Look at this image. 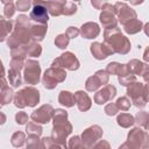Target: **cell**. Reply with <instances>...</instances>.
Here are the masks:
<instances>
[{"label": "cell", "instance_id": "cell-1", "mask_svg": "<svg viewBox=\"0 0 149 149\" xmlns=\"http://www.w3.org/2000/svg\"><path fill=\"white\" fill-rule=\"evenodd\" d=\"M30 41L33 40H31V34H30L29 19L26 15H20L15 21V27H14L12 35L7 40V45L10 49H14L16 47L27 44Z\"/></svg>", "mask_w": 149, "mask_h": 149}, {"label": "cell", "instance_id": "cell-2", "mask_svg": "<svg viewBox=\"0 0 149 149\" xmlns=\"http://www.w3.org/2000/svg\"><path fill=\"white\" fill-rule=\"evenodd\" d=\"M105 42L114 52L120 55H126L130 50V42L129 40L121 34V30L118 27L105 29L104 33Z\"/></svg>", "mask_w": 149, "mask_h": 149}, {"label": "cell", "instance_id": "cell-3", "mask_svg": "<svg viewBox=\"0 0 149 149\" xmlns=\"http://www.w3.org/2000/svg\"><path fill=\"white\" fill-rule=\"evenodd\" d=\"M13 100L15 106L19 108H24L26 106L34 107L40 100V92L33 86L24 87L14 94Z\"/></svg>", "mask_w": 149, "mask_h": 149}, {"label": "cell", "instance_id": "cell-4", "mask_svg": "<svg viewBox=\"0 0 149 149\" xmlns=\"http://www.w3.org/2000/svg\"><path fill=\"white\" fill-rule=\"evenodd\" d=\"M127 95L132 99V102L136 107H144L148 102V87L147 84L142 83H136L134 81L133 84L128 85L127 88Z\"/></svg>", "mask_w": 149, "mask_h": 149}, {"label": "cell", "instance_id": "cell-5", "mask_svg": "<svg viewBox=\"0 0 149 149\" xmlns=\"http://www.w3.org/2000/svg\"><path fill=\"white\" fill-rule=\"evenodd\" d=\"M65 78H66V73L62 68L51 66V68L45 70L43 78H42V83H43L45 88L52 90L57 86L58 83L64 81Z\"/></svg>", "mask_w": 149, "mask_h": 149}, {"label": "cell", "instance_id": "cell-6", "mask_svg": "<svg viewBox=\"0 0 149 149\" xmlns=\"http://www.w3.org/2000/svg\"><path fill=\"white\" fill-rule=\"evenodd\" d=\"M72 132V126L68 121V119L62 120H54V128H52V139L61 144V147H66L65 140L68 135Z\"/></svg>", "mask_w": 149, "mask_h": 149}, {"label": "cell", "instance_id": "cell-7", "mask_svg": "<svg viewBox=\"0 0 149 149\" xmlns=\"http://www.w3.org/2000/svg\"><path fill=\"white\" fill-rule=\"evenodd\" d=\"M41 66L38 62L33 59H26L23 65V80L26 84L35 85L40 80Z\"/></svg>", "mask_w": 149, "mask_h": 149}, {"label": "cell", "instance_id": "cell-8", "mask_svg": "<svg viewBox=\"0 0 149 149\" xmlns=\"http://www.w3.org/2000/svg\"><path fill=\"white\" fill-rule=\"evenodd\" d=\"M133 147V148H147L148 147V133L141 128H134L129 132L127 143L122 144L121 147Z\"/></svg>", "mask_w": 149, "mask_h": 149}, {"label": "cell", "instance_id": "cell-9", "mask_svg": "<svg viewBox=\"0 0 149 149\" xmlns=\"http://www.w3.org/2000/svg\"><path fill=\"white\" fill-rule=\"evenodd\" d=\"M33 9L30 12L29 19L37 23H47L49 20L48 15V8H47V1L44 0H33Z\"/></svg>", "mask_w": 149, "mask_h": 149}, {"label": "cell", "instance_id": "cell-10", "mask_svg": "<svg viewBox=\"0 0 149 149\" xmlns=\"http://www.w3.org/2000/svg\"><path fill=\"white\" fill-rule=\"evenodd\" d=\"M51 65L62 68V69H68L70 71H74L79 68V61L72 52L66 51V52L62 54L59 57H57L56 59H54Z\"/></svg>", "mask_w": 149, "mask_h": 149}, {"label": "cell", "instance_id": "cell-11", "mask_svg": "<svg viewBox=\"0 0 149 149\" xmlns=\"http://www.w3.org/2000/svg\"><path fill=\"white\" fill-rule=\"evenodd\" d=\"M114 14L118 16L120 23L123 26L126 22L133 20V19H136V12L130 8V6L123 3V2H116L114 6Z\"/></svg>", "mask_w": 149, "mask_h": 149}, {"label": "cell", "instance_id": "cell-12", "mask_svg": "<svg viewBox=\"0 0 149 149\" xmlns=\"http://www.w3.org/2000/svg\"><path fill=\"white\" fill-rule=\"evenodd\" d=\"M108 79H109V76L106 72V70H99V71L95 72V74H93L90 78H87L86 84H85V87H86L87 91L94 92L101 85L107 84L108 83Z\"/></svg>", "mask_w": 149, "mask_h": 149}, {"label": "cell", "instance_id": "cell-13", "mask_svg": "<svg viewBox=\"0 0 149 149\" xmlns=\"http://www.w3.org/2000/svg\"><path fill=\"white\" fill-rule=\"evenodd\" d=\"M101 136H102V129L98 125H94V126H91L90 128H87L83 132L81 142H83L84 147L91 148V147L94 146V143L97 141L100 140Z\"/></svg>", "mask_w": 149, "mask_h": 149}, {"label": "cell", "instance_id": "cell-14", "mask_svg": "<svg viewBox=\"0 0 149 149\" xmlns=\"http://www.w3.org/2000/svg\"><path fill=\"white\" fill-rule=\"evenodd\" d=\"M102 12L100 14V22L102 24V27L105 29H109V28H114L118 24V20L116 16L114 14V8L112 5L109 3H104L101 7Z\"/></svg>", "mask_w": 149, "mask_h": 149}, {"label": "cell", "instance_id": "cell-15", "mask_svg": "<svg viewBox=\"0 0 149 149\" xmlns=\"http://www.w3.org/2000/svg\"><path fill=\"white\" fill-rule=\"evenodd\" d=\"M52 112H54V108L51 105H42L40 108H37L31 113L30 118L33 121L37 123H47L51 120Z\"/></svg>", "mask_w": 149, "mask_h": 149}, {"label": "cell", "instance_id": "cell-16", "mask_svg": "<svg viewBox=\"0 0 149 149\" xmlns=\"http://www.w3.org/2000/svg\"><path fill=\"white\" fill-rule=\"evenodd\" d=\"M116 95V88L113 85H106L105 87H102L100 91H98L94 94V102L98 105H102L107 101H111L114 99V97Z\"/></svg>", "mask_w": 149, "mask_h": 149}, {"label": "cell", "instance_id": "cell-17", "mask_svg": "<svg viewBox=\"0 0 149 149\" xmlns=\"http://www.w3.org/2000/svg\"><path fill=\"white\" fill-rule=\"evenodd\" d=\"M91 52L94 56V58L99 59V61L105 59L109 55L114 54V51L106 43H99V42H94L91 44Z\"/></svg>", "mask_w": 149, "mask_h": 149}, {"label": "cell", "instance_id": "cell-18", "mask_svg": "<svg viewBox=\"0 0 149 149\" xmlns=\"http://www.w3.org/2000/svg\"><path fill=\"white\" fill-rule=\"evenodd\" d=\"M127 68H128V71L133 74H140V76H143L144 78V81L147 83L148 81V71H149V68L147 64L137 61V59H132L128 64H126Z\"/></svg>", "mask_w": 149, "mask_h": 149}, {"label": "cell", "instance_id": "cell-19", "mask_svg": "<svg viewBox=\"0 0 149 149\" xmlns=\"http://www.w3.org/2000/svg\"><path fill=\"white\" fill-rule=\"evenodd\" d=\"M74 100H76V104L79 108V111L81 112H86L91 108V105H92V100L91 98L88 97V94L84 91H77L74 93Z\"/></svg>", "mask_w": 149, "mask_h": 149}, {"label": "cell", "instance_id": "cell-20", "mask_svg": "<svg viewBox=\"0 0 149 149\" xmlns=\"http://www.w3.org/2000/svg\"><path fill=\"white\" fill-rule=\"evenodd\" d=\"M79 31L85 38H95L100 33V28L95 22H86L81 26Z\"/></svg>", "mask_w": 149, "mask_h": 149}, {"label": "cell", "instance_id": "cell-21", "mask_svg": "<svg viewBox=\"0 0 149 149\" xmlns=\"http://www.w3.org/2000/svg\"><path fill=\"white\" fill-rule=\"evenodd\" d=\"M48 30L47 23H37L34 26H30V34H31V40L35 42H40L44 38L45 33Z\"/></svg>", "mask_w": 149, "mask_h": 149}, {"label": "cell", "instance_id": "cell-22", "mask_svg": "<svg viewBox=\"0 0 149 149\" xmlns=\"http://www.w3.org/2000/svg\"><path fill=\"white\" fill-rule=\"evenodd\" d=\"M106 72L108 74H116L119 77V76H122V74H125L129 71H128V68H127L126 64H120L118 62H112L107 65Z\"/></svg>", "mask_w": 149, "mask_h": 149}, {"label": "cell", "instance_id": "cell-23", "mask_svg": "<svg viewBox=\"0 0 149 149\" xmlns=\"http://www.w3.org/2000/svg\"><path fill=\"white\" fill-rule=\"evenodd\" d=\"M13 29V22L10 20H6L0 15V42L5 41L8 34Z\"/></svg>", "mask_w": 149, "mask_h": 149}, {"label": "cell", "instance_id": "cell-24", "mask_svg": "<svg viewBox=\"0 0 149 149\" xmlns=\"http://www.w3.org/2000/svg\"><path fill=\"white\" fill-rule=\"evenodd\" d=\"M58 101L65 107H72L76 104L74 100V94L69 92V91H61L58 95Z\"/></svg>", "mask_w": 149, "mask_h": 149}, {"label": "cell", "instance_id": "cell-25", "mask_svg": "<svg viewBox=\"0 0 149 149\" xmlns=\"http://www.w3.org/2000/svg\"><path fill=\"white\" fill-rule=\"evenodd\" d=\"M123 29L127 34H136L142 29V22L137 19H133L123 24Z\"/></svg>", "mask_w": 149, "mask_h": 149}, {"label": "cell", "instance_id": "cell-26", "mask_svg": "<svg viewBox=\"0 0 149 149\" xmlns=\"http://www.w3.org/2000/svg\"><path fill=\"white\" fill-rule=\"evenodd\" d=\"M24 45V49H26V52H27V56H33V57H38L42 52V48L41 45L35 42V41H30L29 43L27 44H23Z\"/></svg>", "mask_w": 149, "mask_h": 149}, {"label": "cell", "instance_id": "cell-27", "mask_svg": "<svg viewBox=\"0 0 149 149\" xmlns=\"http://www.w3.org/2000/svg\"><path fill=\"white\" fill-rule=\"evenodd\" d=\"M116 121H118V125L123 127V128H129L130 126H133L135 123L134 116L132 114H129V113H121L118 116Z\"/></svg>", "mask_w": 149, "mask_h": 149}, {"label": "cell", "instance_id": "cell-28", "mask_svg": "<svg viewBox=\"0 0 149 149\" xmlns=\"http://www.w3.org/2000/svg\"><path fill=\"white\" fill-rule=\"evenodd\" d=\"M47 8H48V12L52 16H59L63 14L64 5L58 3V2H54V1H47Z\"/></svg>", "mask_w": 149, "mask_h": 149}, {"label": "cell", "instance_id": "cell-29", "mask_svg": "<svg viewBox=\"0 0 149 149\" xmlns=\"http://www.w3.org/2000/svg\"><path fill=\"white\" fill-rule=\"evenodd\" d=\"M8 79H9V83L12 84L13 87H19L22 84L21 73H20L19 70L9 69V71H8Z\"/></svg>", "mask_w": 149, "mask_h": 149}, {"label": "cell", "instance_id": "cell-30", "mask_svg": "<svg viewBox=\"0 0 149 149\" xmlns=\"http://www.w3.org/2000/svg\"><path fill=\"white\" fill-rule=\"evenodd\" d=\"M14 98V92L12 88L9 87H6L3 90H1L0 92V105L3 106V105H7L9 104Z\"/></svg>", "mask_w": 149, "mask_h": 149}, {"label": "cell", "instance_id": "cell-31", "mask_svg": "<svg viewBox=\"0 0 149 149\" xmlns=\"http://www.w3.org/2000/svg\"><path fill=\"white\" fill-rule=\"evenodd\" d=\"M134 121L140 126L143 127L146 130L148 129V121H149V114L146 111H141L136 114V118L134 119Z\"/></svg>", "mask_w": 149, "mask_h": 149}, {"label": "cell", "instance_id": "cell-32", "mask_svg": "<svg viewBox=\"0 0 149 149\" xmlns=\"http://www.w3.org/2000/svg\"><path fill=\"white\" fill-rule=\"evenodd\" d=\"M24 140H26L24 133H22V132H16V133H14L13 136H12V144H13L14 147H22V146L24 144Z\"/></svg>", "mask_w": 149, "mask_h": 149}, {"label": "cell", "instance_id": "cell-33", "mask_svg": "<svg viewBox=\"0 0 149 149\" xmlns=\"http://www.w3.org/2000/svg\"><path fill=\"white\" fill-rule=\"evenodd\" d=\"M69 41H70V38H69V36H68L66 34H61V35H58V36L56 37L55 44H56V47H58L59 49H65V48L68 47V44H69Z\"/></svg>", "mask_w": 149, "mask_h": 149}, {"label": "cell", "instance_id": "cell-34", "mask_svg": "<svg viewBox=\"0 0 149 149\" xmlns=\"http://www.w3.org/2000/svg\"><path fill=\"white\" fill-rule=\"evenodd\" d=\"M134 81H135V74H133L130 72H127L122 76H119V83L123 86H128Z\"/></svg>", "mask_w": 149, "mask_h": 149}, {"label": "cell", "instance_id": "cell-35", "mask_svg": "<svg viewBox=\"0 0 149 149\" xmlns=\"http://www.w3.org/2000/svg\"><path fill=\"white\" fill-rule=\"evenodd\" d=\"M26 130L28 134H35V135H41L42 134V127L37 122H29L26 127Z\"/></svg>", "mask_w": 149, "mask_h": 149}, {"label": "cell", "instance_id": "cell-36", "mask_svg": "<svg viewBox=\"0 0 149 149\" xmlns=\"http://www.w3.org/2000/svg\"><path fill=\"white\" fill-rule=\"evenodd\" d=\"M115 105H116V107L119 108V111H120V109H121V111H128V109L130 108V100H129L127 97H121V98H119V99L116 100Z\"/></svg>", "mask_w": 149, "mask_h": 149}, {"label": "cell", "instance_id": "cell-37", "mask_svg": "<svg viewBox=\"0 0 149 149\" xmlns=\"http://www.w3.org/2000/svg\"><path fill=\"white\" fill-rule=\"evenodd\" d=\"M27 147H28V148H37V147H42V144L40 143L38 135H35V134H28Z\"/></svg>", "mask_w": 149, "mask_h": 149}, {"label": "cell", "instance_id": "cell-38", "mask_svg": "<svg viewBox=\"0 0 149 149\" xmlns=\"http://www.w3.org/2000/svg\"><path fill=\"white\" fill-rule=\"evenodd\" d=\"M31 0H17L16 1V8L20 12H27L30 8Z\"/></svg>", "mask_w": 149, "mask_h": 149}, {"label": "cell", "instance_id": "cell-39", "mask_svg": "<svg viewBox=\"0 0 149 149\" xmlns=\"http://www.w3.org/2000/svg\"><path fill=\"white\" fill-rule=\"evenodd\" d=\"M77 12V6L73 2H66L63 8V15H72Z\"/></svg>", "mask_w": 149, "mask_h": 149}, {"label": "cell", "instance_id": "cell-40", "mask_svg": "<svg viewBox=\"0 0 149 149\" xmlns=\"http://www.w3.org/2000/svg\"><path fill=\"white\" fill-rule=\"evenodd\" d=\"M3 13H5V16H6L8 20L14 15V13H15V6L13 5V2H7V3H5Z\"/></svg>", "mask_w": 149, "mask_h": 149}, {"label": "cell", "instance_id": "cell-41", "mask_svg": "<svg viewBox=\"0 0 149 149\" xmlns=\"http://www.w3.org/2000/svg\"><path fill=\"white\" fill-rule=\"evenodd\" d=\"M118 112H119V108H118L116 105L113 104V102H109V104H107V105L105 106V113H106L107 115H109V116L115 115Z\"/></svg>", "mask_w": 149, "mask_h": 149}, {"label": "cell", "instance_id": "cell-42", "mask_svg": "<svg viewBox=\"0 0 149 149\" xmlns=\"http://www.w3.org/2000/svg\"><path fill=\"white\" fill-rule=\"evenodd\" d=\"M42 147L54 148V147H61V144H58L52 137H44V139H42Z\"/></svg>", "mask_w": 149, "mask_h": 149}, {"label": "cell", "instance_id": "cell-43", "mask_svg": "<svg viewBox=\"0 0 149 149\" xmlns=\"http://www.w3.org/2000/svg\"><path fill=\"white\" fill-rule=\"evenodd\" d=\"M15 121L19 125H24L28 122V114L24 112H17L15 115Z\"/></svg>", "mask_w": 149, "mask_h": 149}, {"label": "cell", "instance_id": "cell-44", "mask_svg": "<svg viewBox=\"0 0 149 149\" xmlns=\"http://www.w3.org/2000/svg\"><path fill=\"white\" fill-rule=\"evenodd\" d=\"M84 147L81 140L79 136H73L70 139V142H69V148H81Z\"/></svg>", "mask_w": 149, "mask_h": 149}, {"label": "cell", "instance_id": "cell-45", "mask_svg": "<svg viewBox=\"0 0 149 149\" xmlns=\"http://www.w3.org/2000/svg\"><path fill=\"white\" fill-rule=\"evenodd\" d=\"M65 34L69 36V38H74V37H77V36L80 34V31H79V29H77L76 27H69Z\"/></svg>", "mask_w": 149, "mask_h": 149}, {"label": "cell", "instance_id": "cell-46", "mask_svg": "<svg viewBox=\"0 0 149 149\" xmlns=\"http://www.w3.org/2000/svg\"><path fill=\"white\" fill-rule=\"evenodd\" d=\"M91 3L95 9H100L102 5L106 3V0H91Z\"/></svg>", "mask_w": 149, "mask_h": 149}, {"label": "cell", "instance_id": "cell-47", "mask_svg": "<svg viewBox=\"0 0 149 149\" xmlns=\"http://www.w3.org/2000/svg\"><path fill=\"white\" fill-rule=\"evenodd\" d=\"M6 87H8L7 80L3 78V76H0V90H3V88H6Z\"/></svg>", "mask_w": 149, "mask_h": 149}, {"label": "cell", "instance_id": "cell-48", "mask_svg": "<svg viewBox=\"0 0 149 149\" xmlns=\"http://www.w3.org/2000/svg\"><path fill=\"white\" fill-rule=\"evenodd\" d=\"M5 122H6V115L2 112H0V125H3Z\"/></svg>", "mask_w": 149, "mask_h": 149}, {"label": "cell", "instance_id": "cell-49", "mask_svg": "<svg viewBox=\"0 0 149 149\" xmlns=\"http://www.w3.org/2000/svg\"><path fill=\"white\" fill-rule=\"evenodd\" d=\"M129 1H130L132 5H140V3L143 2V0H129Z\"/></svg>", "mask_w": 149, "mask_h": 149}, {"label": "cell", "instance_id": "cell-50", "mask_svg": "<svg viewBox=\"0 0 149 149\" xmlns=\"http://www.w3.org/2000/svg\"><path fill=\"white\" fill-rule=\"evenodd\" d=\"M47 1H54V2H58V3H62V5H65L68 1L66 0H47Z\"/></svg>", "mask_w": 149, "mask_h": 149}, {"label": "cell", "instance_id": "cell-51", "mask_svg": "<svg viewBox=\"0 0 149 149\" xmlns=\"http://www.w3.org/2000/svg\"><path fill=\"white\" fill-rule=\"evenodd\" d=\"M3 74H5V69H3V65L0 61V76H3Z\"/></svg>", "mask_w": 149, "mask_h": 149}, {"label": "cell", "instance_id": "cell-52", "mask_svg": "<svg viewBox=\"0 0 149 149\" xmlns=\"http://www.w3.org/2000/svg\"><path fill=\"white\" fill-rule=\"evenodd\" d=\"M147 52H148V49H147L146 52H144V59H146V61H148V54H147Z\"/></svg>", "mask_w": 149, "mask_h": 149}, {"label": "cell", "instance_id": "cell-53", "mask_svg": "<svg viewBox=\"0 0 149 149\" xmlns=\"http://www.w3.org/2000/svg\"><path fill=\"white\" fill-rule=\"evenodd\" d=\"M1 2H3V3H7V2H12V0H0Z\"/></svg>", "mask_w": 149, "mask_h": 149}, {"label": "cell", "instance_id": "cell-54", "mask_svg": "<svg viewBox=\"0 0 149 149\" xmlns=\"http://www.w3.org/2000/svg\"><path fill=\"white\" fill-rule=\"evenodd\" d=\"M73 1H80V0H73Z\"/></svg>", "mask_w": 149, "mask_h": 149}, {"label": "cell", "instance_id": "cell-55", "mask_svg": "<svg viewBox=\"0 0 149 149\" xmlns=\"http://www.w3.org/2000/svg\"><path fill=\"white\" fill-rule=\"evenodd\" d=\"M0 107H1V105H0Z\"/></svg>", "mask_w": 149, "mask_h": 149}]
</instances>
